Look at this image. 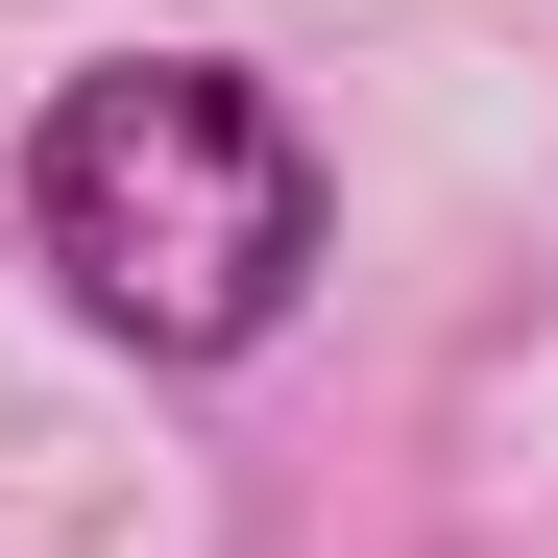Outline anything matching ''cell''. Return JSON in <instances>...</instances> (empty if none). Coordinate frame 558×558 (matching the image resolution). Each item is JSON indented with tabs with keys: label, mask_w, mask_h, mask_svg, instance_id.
<instances>
[{
	"label": "cell",
	"mask_w": 558,
	"mask_h": 558,
	"mask_svg": "<svg viewBox=\"0 0 558 558\" xmlns=\"http://www.w3.org/2000/svg\"><path fill=\"white\" fill-rule=\"evenodd\" d=\"M25 219L73 267V316L146 340V364H243L267 316L316 292V146L267 73L219 49H122V73H73L49 146H25Z\"/></svg>",
	"instance_id": "6da1fadb"
}]
</instances>
